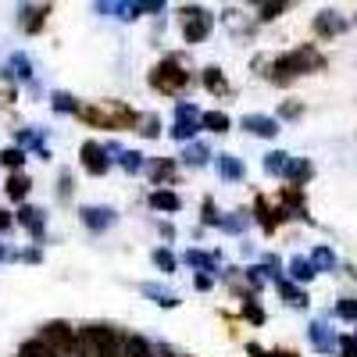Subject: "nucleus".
<instances>
[{
    "label": "nucleus",
    "mask_w": 357,
    "mask_h": 357,
    "mask_svg": "<svg viewBox=\"0 0 357 357\" xmlns=\"http://www.w3.org/2000/svg\"><path fill=\"white\" fill-rule=\"evenodd\" d=\"M154 264L161 268V272H175V257L168 250H154Z\"/></svg>",
    "instance_id": "obj_23"
},
{
    "label": "nucleus",
    "mask_w": 357,
    "mask_h": 357,
    "mask_svg": "<svg viewBox=\"0 0 357 357\" xmlns=\"http://www.w3.org/2000/svg\"><path fill=\"white\" fill-rule=\"evenodd\" d=\"M15 75H22V79H29V75H33V72H29V61H25V57H15Z\"/></svg>",
    "instance_id": "obj_34"
},
{
    "label": "nucleus",
    "mask_w": 357,
    "mask_h": 357,
    "mask_svg": "<svg viewBox=\"0 0 357 357\" xmlns=\"http://www.w3.org/2000/svg\"><path fill=\"white\" fill-rule=\"evenodd\" d=\"M243 314H247V318H250V321H257V325H261V321H264V311H261V307H257V301H247V304H243Z\"/></svg>",
    "instance_id": "obj_26"
},
{
    "label": "nucleus",
    "mask_w": 357,
    "mask_h": 357,
    "mask_svg": "<svg viewBox=\"0 0 357 357\" xmlns=\"http://www.w3.org/2000/svg\"><path fill=\"white\" fill-rule=\"evenodd\" d=\"M151 207H158V211H178V197L168 190H158V193H151Z\"/></svg>",
    "instance_id": "obj_12"
},
{
    "label": "nucleus",
    "mask_w": 357,
    "mask_h": 357,
    "mask_svg": "<svg viewBox=\"0 0 357 357\" xmlns=\"http://www.w3.org/2000/svg\"><path fill=\"white\" fill-rule=\"evenodd\" d=\"M146 293H151V296H158V304H165V307H175V304H178L172 293H161V289H154V286H146Z\"/></svg>",
    "instance_id": "obj_28"
},
{
    "label": "nucleus",
    "mask_w": 357,
    "mask_h": 357,
    "mask_svg": "<svg viewBox=\"0 0 357 357\" xmlns=\"http://www.w3.org/2000/svg\"><path fill=\"white\" fill-rule=\"evenodd\" d=\"M311 343H314L318 350H333V347H336V343H333V336H329V329H325L321 321H314V325H311Z\"/></svg>",
    "instance_id": "obj_14"
},
{
    "label": "nucleus",
    "mask_w": 357,
    "mask_h": 357,
    "mask_svg": "<svg viewBox=\"0 0 357 357\" xmlns=\"http://www.w3.org/2000/svg\"><path fill=\"white\" fill-rule=\"evenodd\" d=\"M311 264H314V268H336V257H333L329 247H318V250L311 254Z\"/></svg>",
    "instance_id": "obj_19"
},
{
    "label": "nucleus",
    "mask_w": 357,
    "mask_h": 357,
    "mask_svg": "<svg viewBox=\"0 0 357 357\" xmlns=\"http://www.w3.org/2000/svg\"><path fill=\"white\" fill-rule=\"evenodd\" d=\"M172 172H175L172 161H158V165H154V178H172Z\"/></svg>",
    "instance_id": "obj_30"
},
{
    "label": "nucleus",
    "mask_w": 357,
    "mask_h": 357,
    "mask_svg": "<svg viewBox=\"0 0 357 357\" xmlns=\"http://www.w3.org/2000/svg\"><path fill=\"white\" fill-rule=\"evenodd\" d=\"M82 222L89 229H107L114 222V211H107V207H82Z\"/></svg>",
    "instance_id": "obj_6"
},
{
    "label": "nucleus",
    "mask_w": 357,
    "mask_h": 357,
    "mask_svg": "<svg viewBox=\"0 0 357 357\" xmlns=\"http://www.w3.org/2000/svg\"><path fill=\"white\" fill-rule=\"evenodd\" d=\"M82 168L89 175H104L111 168V158H107V151L100 143H82Z\"/></svg>",
    "instance_id": "obj_3"
},
{
    "label": "nucleus",
    "mask_w": 357,
    "mask_h": 357,
    "mask_svg": "<svg viewBox=\"0 0 357 357\" xmlns=\"http://www.w3.org/2000/svg\"><path fill=\"white\" fill-rule=\"evenodd\" d=\"M54 107H57V111H79V107L72 104L68 93H54Z\"/></svg>",
    "instance_id": "obj_29"
},
{
    "label": "nucleus",
    "mask_w": 357,
    "mask_h": 357,
    "mask_svg": "<svg viewBox=\"0 0 357 357\" xmlns=\"http://www.w3.org/2000/svg\"><path fill=\"white\" fill-rule=\"evenodd\" d=\"M139 132H143V136H158V118H154V114H146V118H143V129H139Z\"/></svg>",
    "instance_id": "obj_32"
},
{
    "label": "nucleus",
    "mask_w": 357,
    "mask_h": 357,
    "mask_svg": "<svg viewBox=\"0 0 357 357\" xmlns=\"http://www.w3.org/2000/svg\"><path fill=\"white\" fill-rule=\"evenodd\" d=\"M122 168H126V172H139V168H143V154H136V151L122 154Z\"/></svg>",
    "instance_id": "obj_25"
},
{
    "label": "nucleus",
    "mask_w": 357,
    "mask_h": 357,
    "mask_svg": "<svg viewBox=\"0 0 357 357\" xmlns=\"http://www.w3.org/2000/svg\"><path fill=\"white\" fill-rule=\"evenodd\" d=\"M204 86H207V89H211V93H215V97H222V93H229V82H225V75H222L218 68H207V72H204Z\"/></svg>",
    "instance_id": "obj_10"
},
{
    "label": "nucleus",
    "mask_w": 357,
    "mask_h": 357,
    "mask_svg": "<svg viewBox=\"0 0 357 357\" xmlns=\"http://www.w3.org/2000/svg\"><path fill=\"white\" fill-rule=\"evenodd\" d=\"M200 122H204V129H211V132H225V129H229V114H222V111H207Z\"/></svg>",
    "instance_id": "obj_15"
},
{
    "label": "nucleus",
    "mask_w": 357,
    "mask_h": 357,
    "mask_svg": "<svg viewBox=\"0 0 357 357\" xmlns=\"http://www.w3.org/2000/svg\"><path fill=\"white\" fill-rule=\"evenodd\" d=\"M25 193H29V178H25V175H11V178H8V197H11V200H22Z\"/></svg>",
    "instance_id": "obj_18"
},
{
    "label": "nucleus",
    "mask_w": 357,
    "mask_h": 357,
    "mask_svg": "<svg viewBox=\"0 0 357 357\" xmlns=\"http://www.w3.org/2000/svg\"><path fill=\"white\" fill-rule=\"evenodd\" d=\"M0 161H4L8 168H18V165L25 161V151H18V146H8V151L0 154Z\"/></svg>",
    "instance_id": "obj_21"
},
{
    "label": "nucleus",
    "mask_w": 357,
    "mask_h": 357,
    "mask_svg": "<svg viewBox=\"0 0 357 357\" xmlns=\"http://www.w3.org/2000/svg\"><path fill=\"white\" fill-rule=\"evenodd\" d=\"M197 118H178L175 122V129H172V136H178V139H190V136H197Z\"/></svg>",
    "instance_id": "obj_17"
},
{
    "label": "nucleus",
    "mask_w": 357,
    "mask_h": 357,
    "mask_svg": "<svg viewBox=\"0 0 357 357\" xmlns=\"http://www.w3.org/2000/svg\"><path fill=\"white\" fill-rule=\"evenodd\" d=\"M47 11H50V8H29V11H25V15H29V18H25L29 33H36V29L43 25V15H47Z\"/></svg>",
    "instance_id": "obj_20"
},
{
    "label": "nucleus",
    "mask_w": 357,
    "mask_h": 357,
    "mask_svg": "<svg viewBox=\"0 0 357 357\" xmlns=\"http://www.w3.org/2000/svg\"><path fill=\"white\" fill-rule=\"evenodd\" d=\"M347 29V18H340L336 11H321L318 18H314V33L321 36V40H333V36H340Z\"/></svg>",
    "instance_id": "obj_4"
},
{
    "label": "nucleus",
    "mask_w": 357,
    "mask_h": 357,
    "mask_svg": "<svg viewBox=\"0 0 357 357\" xmlns=\"http://www.w3.org/2000/svg\"><path fill=\"white\" fill-rule=\"evenodd\" d=\"M186 261H190L193 268H207V272H211V264H215L211 257H207V254H200V250H190V254H186Z\"/></svg>",
    "instance_id": "obj_24"
},
{
    "label": "nucleus",
    "mask_w": 357,
    "mask_h": 357,
    "mask_svg": "<svg viewBox=\"0 0 357 357\" xmlns=\"http://www.w3.org/2000/svg\"><path fill=\"white\" fill-rule=\"evenodd\" d=\"M279 293L286 296V301H289L293 307H304V304H307V296H304L301 289H296V286H289L286 279H279Z\"/></svg>",
    "instance_id": "obj_16"
},
{
    "label": "nucleus",
    "mask_w": 357,
    "mask_h": 357,
    "mask_svg": "<svg viewBox=\"0 0 357 357\" xmlns=\"http://www.w3.org/2000/svg\"><path fill=\"white\" fill-rule=\"evenodd\" d=\"M8 225H11V215H8V211H4V207H0V232H4V229H8Z\"/></svg>",
    "instance_id": "obj_35"
},
{
    "label": "nucleus",
    "mask_w": 357,
    "mask_h": 357,
    "mask_svg": "<svg viewBox=\"0 0 357 357\" xmlns=\"http://www.w3.org/2000/svg\"><path fill=\"white\" fill-rule=\"evenodd\" d=\"M186 161H190V165H204V161H207V146H204V143H193L190 151H186Z\"/></svg>",
    "instance_id": "obj_22"
},
{
    "label": "nucleus",
    "mask_w": 357,
    "mask_h": 357,
    "mask_svg": "<svg viewBox=\"0 0 357 357\" xmlns=\"http://www.w3.org/2000/svg\"><path fill=\"white\" fill-rule=\"evenodd\" d=\"M0 257H4V247H0Z\"/></svg>",
    "instance_id": "obj_37"
},
{
    "label": "nucleus",
    "mask_w": 357,
    "mask_h": 357,
    "mask_svg": "<svg viewBox=\"0 0 357 357\" xmlns=\"http://www.w3.org/2000/svg\"><path fill=\"white\" fill-rule=\"evenodd\" d=\"M314 272H318V268H314L307 257H293V264H289V275H293L296 282H311Z\"/></svg>",
    "instance_id": "obj_9"
},
{
    "label": "nucleus",
    "mask_w": 357,
    "mask_h": 357,
    "mask_svg": "<svg viewBox=\"0 0 357 357\" xmlns=\"http://www.w3.org/2000/svg\"><path fill=\"white\" fill-rule=\"evenodd\" d=\"M207 33H211V11L183 8V36L190 43H200V40H207Z\"/></svg>",
    "instance_id": "obj_2"
},
{
    "label": "nucleus",
    "mask_w": 357,
    "mask_h": 357,
    "mask_svg": "<svg viewBox=\"0 0 357 357\" xmlns=\"http://www.w3.org/2000/svg\"><path fill=\"white\" fill-rule=\"evenodd\" d=\"M340 347H343V350H340V357H357V336H343V340H340Z\"/></svg>",
    "instance_id": "obj_27"
},
{
    "label": "nucleus",
    "mask_w": 357,
    "mask_h": 357,
    "mask_svg": "<svg viewBox=\"0 0 357 357\" xmlns=\"http://www.w3.org/2000/svg\"><path fill=\"white\" fill-rule=\"evenodd\" d=\"M218 175H222V178H243V165L236 161L232 154H222V158H218Z\"/></svg>",
    "instance_id": "obj_11"
},
{
    "label": "nucleus",
    "mask_w": 357,
    "mask_h": 357,
    "mask_svg": "<svg viewBox=\"0 0 357 357\" xmlns=\"http://www.w3.org/2000/svg\"><path fill=\"white\" fill-rule=\"evenodd\" d=\"M151 86L161 89V93H183V89L190 86V72L178 68L175 57H165V61L151 72Z\"/></svg>",
    "instance_id": "obj_1"
},
{
    "label": "nucleus",
    "mask_w": 357,
    "mask_h": 357,
    "mask_svg": "<svg viewBox=\"0 0 357 357\" xmlns=\"http://www.w3.org/2000/svg\"><path fill=\"white\" fill-rule=\"evenodd\" d=\"M286 168H289V154H282V151H272L264 158V172H272V175H286Z\"/></svg>",
    "instance_id": "obj_13"
},
{
    "label": "nucleus",
    "mask_w": 357,
    "mask_h": 357,
    "mask_svg": "<svg viewBox=\"0 0 357 357\" xmlns=\"http://www.w3.org/2000/svg\"><path fill=\"white\" fill-rule=\"evenodd\" d=\"M301 111H304V104H296V100L282 104V118H301Z\"/></svg>",
    "instance_id": "obj_33"
},
{
    "label": "nucleus",
    "mask_w": 357,
    "mask_h": 357,
    "mask_svg": "<svg viewBox=\"0 0 357 357\" xmlns=\"http://www.w3.org/2000/svg\"><path fill=\"white\" fill-rule=\"evenodd\" d=\"M311 175H314L311 161H289V168H286V178H289V186H301V183H307Z\"/></svg>",
    "instance_id": "obj_8"
},
{
    "label": "nucleus",
    "mask_w": 357,
    "mask_h": 357,
    "mask_svg": "<svg viewBox=\"0 0 357 357\" xmlns=\"http://www.w3.org/2000/svg\"><path fill=\"white\" fill-rule=\"evenodd\" d=\"M243 129L254 132V136H275L279 132V122H275V118H268V114H247L243 118Z\"/></svg>",
    "instance_id": "obj_5"
},
{
    "label": "nucleus",
    "mask_w": 357,
    "mask_h": 357,
    "mask_svg": "<svg viewBox=\"0 0 357 357\" xmlns=\"http://www.w3.org/2000/svg\"><path fill=\"white\" fill-rule=\"evenodd\" d=\"M18 222L33 232V236H43V211L40 207H22L18 211Z\"/></svg>",
    "instance_id": "obj_7"
},
{
    "label": "nucleus",
    "mask_w": 357,
    "mask_h": 357,
    "mask_svg": "<svg viewBox=\"0 0 357 357\" xmlns=\"http://www.w3.org/2000/svg\"><path fill=\"white\" fill-rule=\"evenodd\" d=\"M250 357H275V354H268V350H261V347H250Z\"/></svg>",
    "instance_id": "obj_36"
},
{
    "label": "nucleus",
    "mask_w": 357,
    "mask_h": 357,
    "mask_svg": "<svg viewBox=\"0 0 357 357\" xmlns=\"http://www.w3.org/2000/svg\"><path fill=\"white\" fill-rule=\"evenodd\" d=\"M286 11V4H261V18L268 22V18H275V15H282Z\"/></svg>",
    "instance_id": "obj_31"
}]
</instances>
